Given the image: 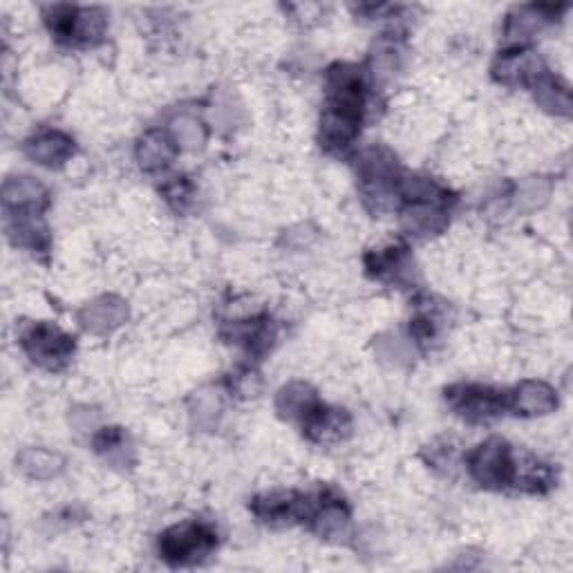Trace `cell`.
Listing matches in <instances>:
<instances>
[{
    "label": "cell",
    "mask_w": 573,
    "mask_h": 573,
    "mask_svg": "<svg viewBox=\"0 0 573 573\" xmlns=\"http://www.w3.org/2000/svg\"><path fill=\"white\" fill-rule=\"evenodd\" d=\"M330 101L321 117V142L327 150H343L359 135L363 112V81L352 65H334L327 74Z\"/></svg>",
    "instance_id": "1"
},
{
    "label": "cell",
    "mask_w": 573,
    "mask_h": 573,
    "mask_svg": "<svg viewBox=\"0 0 573 573\" xmlns=\"http://www.w3.org/2000/svg\"><path fill=\"white\" fill-rule=\"evenodd\" d=\"M218 535L206 524H175L159 538V553L171 565H195L204 560L218 544Z\"/></svg>",
    "instance_id": "2"
},
{
    "label": "cell",
    "mask_w": 573,
    "mask_h": 573,
    "mask_svg": "<svg viewBox=\"0 0 573 573\" xmlns=\"http://www.w3.org/2000/svg\"><path fill=\"white\" fill-rule=\"evenodd\" d=\"M468 471L486 488H502L515 482V459L506 441L488 439L468 455Z\"/></svg>",
    "instance_id": "3"
},
{
    "label": "cell",
    "mask_w": 573,
    "mask_h": 573,
    "mask_svg": "<svg viewBox=\"0 0 573 573\" xmlns=\"http://www.w3.org/2000/svg\"><path fill=\"white\" fill-rule=\"evenodd\" d=\"M23 350L41 368L59 370L74 352V338L52 323H34L21 338Z\"/></svg>",
    "instance_id": "4"
},
{
    "label": "cell",
    "mask_w": 573,
    "mask_h": 573,
    "mask_svg": "<svg viewBox=\"0 0 573 573\" xmlns=\"http://www.w3.org/2000/svg\"><path fill=\"white\" fill-rule=\"evenodd\" d=\"M446 399L448 406L468 421H488L504 408L502 394L484 385H455L446 392Z\"/></svg>",
    "instance_id": "5"
},
{
    "label": "cell",
    "mask_w": 573,
    "mask_h": 573,
    "mask_svg": "<svg viewBox=\"0 0 573 573\" xmlns=\"http://www.w3.org/2000/svg\"><path fill=\"white\" fill-rule=\"evenodd\" d=\"M359 175L365 184V195L383 202L388 197L394 177H397V157L381 146L365 150L359 162Z\"/></svg>",
    "instance_id": "6"
},
{
    "label": "cell",
    "mask_w": 573,
    "mask_h": 573,
    "mask_svg": "<svg viewBox=\"0 0 573 573\" xmlns=\"http://www.w3.org/2000/svg\"><path fill=\"white\" fill-rule=\"evenodd\" d=\"M128 318V307L121 298L117 296H101L92 303L83 305L79 312V323L83 330H88L90 334L106 336L112 334L126 323Z\"/></svg>",
    "instance_id": "7"
},
{
    "label": "cell",
    "mask_w": 573,
    "mask_h": 573,
    "mask_svg": "<svg viewBox=\"0 0 573 573\" xmlns=\"http://www.w3.org/2000/svg\"><path fill=\"white\" fill-rule=\"evenodd\" d=\"M544 70L542 59L535 52H506L493 65V77L504 86H533Z\"/></svg>",
    "instance_id": "8"
},
{
    "label": "cell",
    "mask_w": 573,
    "mask_h": 573,
    "mask_svg": "<svg viewBox=\"0 0 573 573\" xmlns=\"http://www.w3.org/2000/svg\"><path fill=\"white\" fill-rule=\"evenodd\" d=\"M307 437L316 444H336L343 441L352 432V419L341 408H325L316 406L303 419Z\"/></svg>",
    "instance_id": "9"
},
{
    "label": "cell",
    "mask_w": 573,
    "mask_h": 573,
    "mask_svg": "<svg viewBox=\"0 0 573 573\" xmlns=\"http://www.w3.org/2000/svg\"><path fill=\"white\" fill-rule=\"evenodd\" d=\"M3 202L7 211L39 213L48 204V189L34 177H9L3 186Z\"/></svg>",
    "instance_id": "10"
},
{
    "label": "cell",
    "mask_w": 573,
    "mask_h": 573,
    "mask_svg": "<svg viewBox=\"0 0 573 573\" xmlns=\"http://www.w3.org/2000/svg\"><path fill=\"white\" fill-rule=\"evenodd\" d=\"M253 513L258 515L262 522L271 524H285L296 518H303V513H309V502L305 497H298L296 493H271L260 495L253 502Z\"/></svg>",
    "instance_id": "11"
},
{
    "label": "cell",
    "mask_w": 573,
    "mask_h": 573,
    "mask_svg": "<svg viewBox=\"0 0 573 573\" xmlns=\"http://www.w3.org/2000/svg\"><path fill=\"white\" fill-rule=\"evenodd\" d=\"M25 153L36 164L48 166V168H59L74 155V142L68 135L56 133V130H48V133L32 137L30 142L25 144Z\"/></svg>",
    "instance_id": "12"
},
{
    "label": "cell",
    "mask_w": 573,
    "mask_h": 573,
    "mask_svg": "<svg viewBox=\"0 0 573 573\" xmlns=\"http://www.w3.org/2000/svg\"><path fill=\"white\" fill-rule=\"evenodd\" d=\"M177 155V144L171 135L159 133V130H150L137 144V162L148 173L164 171L173 164Z\"/></svg>",
    "instance_id": "13"
},
{
    "label": "cell",
    "mask_w": 573,
    "mask_h": 573,
    "mask_svg": "<svg viewBox=\"0 0 573 573\" xmlns=\"http://www.w3.org/2000/svg\"><path fill=\"white\" fill-rule=\"evenodd\" d=\"M513 406L522 415H549L558 408L556 390L542 381H524L513 394Z\"/></svg>",
    "instance_id": "14"
},
{
    "label": "cell",
    "mask_w": 573,
    "mask_h": 573,
    "mask_svg": "<svg viewBox=\"0 0 573 573\" xmlns=\"http://www.w3.org/2000/svg\"><path fill=\"white\" fill-rule=\"evenodd\" d=\"M401 224H403V229L412 233V236L428 238V236H435V233L444 231L448 220H446V213L439 209V204L412 202L408 209L401 213Z\"/></svg>",
    "instance_id": "15"
},
{
    "label": "cell",
    "mask_w": 573,
    "mask_h": 573,
    "mask_svg": "<svg viewBox=\"0 0 573 573\" xmlns=\"http://www.w3.org/2000/svg\"><path fill=\"white\" fill-rule=\"evenodd\" d=\"M65 459L48 448H25L16 455V468L30 479H52L63 471Z\"/></svg>",
    "instance_id": "16"
},
{
    "label": "cell",
    "mask_w": 573,
    "mask_h": 573,
    "mask_svg": "<svg viewBox=\"0 0 573 573\" xmlns=\"http://www.w3.org/2000/svg\"><path fill=\"white\" fill-rule=\"evenodd\" d=\"M318 406L312 385L303 381H291L278 392L276 408L285 419H305Z\"/></svg>",
    "instance_id": "17"
},
{
    "label": "cell",
    "mask_w": 573,
    "mask_h": 573,
    "mask_svg": "<svg viewBox=\"0 0 573 573\" xmlns=\"http://www.w3.org/2000/svg\"><path fill=\"white\" fill-rule=\"evenodd\" d=\"M531 88H533V97L535 101H538L540 108L551 112V115H560V117L571 115L569 88L560 79L551 77L549 72H544Z\"/></svg>",
    "instance_id": "18"
},
{
    "label": "cell",
    "mask_w": 573,
    "mask_h": 573,
    "mask_svg": "<svg viewBox=\"0 0 573 573\" xmlns=\"http://www.w3.org/2000/svg\"><path fill=\"white\" fill-rule=\"evenodd\" d=\"M547 21L544 7H520L506 18L504 39L509 43H524L540 32L542 23Z\"/></svg>",
    "instance_id": "19"
},
{
    "label": "cell",
    "mask_w": 573,
    "mask_h": 573,
    "mask_svg": "<svg viewBox=\"0 0 573 573\" xmlns=\"http://www.w3.org/2000/svg\"><path fill=\"white\" fill-rule=\"evenodd\" d=\"M9 236L21 247L43 251L48 247V229L43 227L36 213H16L9 227Z\"/></svg>",
    "instance_id": "20"
},
{
    "label": "cell",
    "mask_w": 573,
    "mask_h": 573,
    "mask_svg": "<svg viewBox=\"0 0 573 573\" xmlns=\"http://www.w3.org/2000/svg\"><path fill=\"white\" fill-rule=\"evenodd\" d=\"M370 65H372L374 81L381 83V86L383 83H390L401 70V48L390 39H381L377 45H374Z\"/></svg>",
    "instance_id": "21"
},
{
    "label": "cell",
    "mask_w": 573,
    "mask_h": 573,
    "mask_svg": "<svg viewBox=\"0 0 573 573\" xmlns=\"http://www.w3.org/2000/svg\"><path fill=\"white\" fill-rule=\"evenodd\" d=\"M274 325L267 318H260V321H249L242 323L238 327H233V338L238 343H244L253 352H265L269 350L271 341H274Z\"/></svg>",
    "instance_id": "22"
},
{
    "label": "cell",
    "mask_w": 573,
    "mask_h": 573,
    "mask_svg": "<svg viewBox=\"0 0 573 573\" xmlns=\"http://www.w3.org/2000/svg\"><path fill=\"white\" fill-rule=\"evenodd\" d=\"M551 195V184L544 177H529L520 184L518 193H515V209L522 213L538 211Z\"/></svg>",
    "instance_id": "23"
},
{
    "label": "cell",
    "mask_w": 573,
    "mask_h": 573,
    "mask_svg": "<svg viewBox=\"0 0 573 573\" xmlns=\"http://www.w3.org/2000/svg\"><path fill=\"white\" fill-rule=\"evenodd\" d=\"M347 522H350V513L338 502H325L321 509L314 513V529L318 535H325V538L341 533Z\"/></svg>",
    "instance_id": "24"
},
{
    "label": "cell",
    "mask_w": 573,
    "mask_h": 573,
    "mask_svg": "<svg viewBox=\"0 0 573 573\" xmlns=\"http://www.w3.org/2000/svg\"><path fill=\"white\" fill-rule=\"evenodd\" d=\"M173 139L177 146L197 150L206 142V128L200 119L182 115L180 119L173 121Z\"/></svg>",
    "instance_id": "25"
},
{
    "label": "cell",
    "mask_w": 573,
    "mask_h": 573,
    "mask_svg": "<svg viewBox=\"0 0 573 573\" xmlns=\"http://www.w3.org/2000/svg\"><path fill=\"white\" fill-rule=\"evenodd\" d=\"M222 412V399L218 392L204 390L195 397L193 403V417L200 426H213Z\"/></svg>",
    "instance_id": "26"
},
{
    "label": "cell",
    "mask_w": 573,
    "mask_h": 573,
    "mask_svg": "<svg viewBox=\"0 0 573 573\" xmlns=\"http://www.w3.org/2000/svg\"><path fill=\"white\" fill-rule=\"evenodd\" d=\"M95 446L101 455H106V459H110V462H117V455L126 462L128 444L124 432L119 428H103L95 437Z\"/></svg>",
    "instance_id": "27"
},
{
    "label": "cell",
    "mask_w": 573,
    "mask_h": 573,
    "mask_svg": "<svg viewBox=\"0 0 573 573\" xmlns=\"http://www.w3.org/2000/svg\"><path fill=\"white\" fill-rule=\"evenodd\" d=\"M233 388L240 394V397L249 399V397H256L260 392V379L256 372H240L236 383H233Z\"/></svg>",
    "instance_id": "28"
},
{
    "label": "cell",
    "mask_w": 573,
    "mask_h": 573,
    "mask_svg": "<svg viewBox=\"0 0 573 573\" xmlns=\"http://www.w3.org/2000/svg\"><path fill=\"white\" fill-rule=\"evenodd\" d=\"M166 200L171 202L175 209H184L191 202V186L184 180H177L166 189Z\"/></svg>",
    "instance_id": "29"
}]
</instances>
